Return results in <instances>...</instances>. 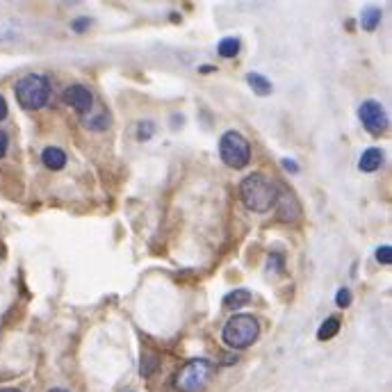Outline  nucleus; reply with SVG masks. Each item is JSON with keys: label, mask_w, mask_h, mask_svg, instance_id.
Here are the masks:
<instances>
[{"label": "nucleus", "mask_w": 392, "mask_h": 392, "mask_svg": "<svg viewBox=\"0 0 392 392\" xmlns=\"http://www.w3.org/2000/svg\"><path fill=\"white\" fill-rule=\"evenodd\" d=\"M240 196L242 203L253 212H269L276 205L279 198V185L269 181L262 174L246 176L240 185Z\"/></svg>", "instance_id": "1"}, {"label": "nucleus", "mask_w": 392, "mask_h": 392, "mask_svg": "<svg viewBox=\"0 0 392 392\" xmlns=\"http://www.w3.org/2000/svg\"><path fill=\"white\" fill-rule=\"evenodd\" d=\"M260 336V324L253 315H246V312H240V315H233L224 326L222 338L231 349H246L251 347Z\"/></svg>", "instance_id": "2"}, {"label": "nucleus", "mask_w": 392, "mask_h": 392, "mask_svg": "<svg viewBox=\"0 0 392 392\" xmlns=\"http://www.w3.org/2000/svg\"><path fill=\"white\" fill-rule=\"evenodd\" d=\"M16 98L19 103L23 105L25 110H39L44 108L48 103V98H51V82H48V78L44 76H37V73H30L25 78H21L16 82Z\"/></svg>", "instance_id": "3"}, {"label": "nucleus", "mask_w": 392, "mask_h": 392, "mask_svg": "<svg viewBox=\"0 0 392 392\" xmlns=\"http://www.w3.org/2000/svg\"><path fill=\"white\" fill-rule=\"evenodd\" d=\"M212 374H215V365L205 358L189 360L187 365L181 367V372L176 374L174 388L178 392H198L210 383Z\"/></svg>", "instance_id": "4"}, {"label": "nucleus", "mask_w": 392, "mask_h": 392, "mask_svg": "<svg viewBox=\"0 0 392 392\" xmlns=\"http://www.w3.org/2000/svg\"><path fill=\"white\" fill-rule=\"evenodd\" d=\"M219 155H222L224 165L231 169H244L251 160V146L246 137L238 130H228L219 139Z\"/></svg>", "instance_id": "5"}, {"label": "nucleus", "mask_w": 392, "mask_h": 392, "mask_svg": "<svg viewBox=\"0 0 392 392\" xmlns=\"http://www.w3.org/2000/svg\"><path fill=\"white\" fill-rule=\"evenodd\" d=\"M358 117L362 121V126H365L367 132L372 135H381L386 130L388 126V117H386V110L381 108L379 101H365L358 108Z\"/></svg>", "instance_id": "6"}, {"label": "nucleus", "mask_w": 392, "mask_h": 392, "mask_svg": "<svg viewBox=\"0 0 392 392\" xmlns=\"http://www.w3.org/2000/svg\"><path fill=\"white\" fill-rule=\"evenodd\" d=\"M62 101L67 103L69 108H73L80 117L94 110V96H91V91L87 87H82V84H71V87L64 89Z\"/></svg>", "instance_id": "7"}, {"label": "nucleus", "mask_w": 392, "mask_h": 392, "mask_svg": "<svg viewBox=\"0 0 392 392\" xmlns=\"http://www.w3.org/2000/svg\"><path fill=\"white\" fill-rule=\"evenodd\" d=\"M276 210H279V217L283 219V222H295V219L299 217V203L297 198L290 194V192H285L283 187H279V198H276Z\"/></svg>", "instance_id": "8"}, {"label": "nucleus", "mask_w": 392, "mask_h": 392, "mask_svg": "<svg viewBox=\"0 0 392 392\" xmlns=\"http://www.w3.org/2000/svg\"><path fill=\"white\" fill-rule=\"evenodd\" d=\"M41 160H44V165L51 171H60V169L67 167V153H64L62 148H57V146L44 148V153H41Z\"/></svg>", "instance_id": "9"}, {"label": "nucleus", "mask_w": 392, "mask_h": 392, "mask_svg": "<svg viewBox=\"0 0 392 392\" xmlns=\"http://www.w3.org/2000/svg\"><path fill=\"white\" fill-rule=\"evenodd\" d=\"M381 165H383L381 148H367V151L360 155V162H358L360 171H365V174H372V171L381 169Z\"/></svg>", "instance_id": "10"}, {"label": "nucleus", "mask_w": 392, "mask_h": 392, "mask_svg": "<svg viewBox=\"0 0 392 392\" xmlns=\"http://www.w3.org/2000/svg\"><path fill=\"white\" fill-rule=\"evenodd\" d=\"M251 301V292L244 290V288H235L233 292H228L224 297V308H231V310H238L242 305H246Z\"/></svg>", "instance_id": "11"}, {"label": "nucleus", "mask_w": 392, "mask_h": 392, "mask_svg": "<svg viewBox=\"0 0 392 392\" xmlns=\"http://www.w3.org/2000/svg\"><path fill=\"white\" fill-rule=\"evenodd\" d=\"M246 82L251 84V89H253L258 96H269V94L274 91L272 82H269L267 78L260 76V73H249V76H246Z\"/></svg>", "instance_id": "12"}, {"label": "nucleus", "mask_w": 392, "mask_h": 392, "mask_svg": "<svg viewBox=\"0 0 392 392\" xmlns=\"http://www.w3.org/2000/svg\"><path fill=\"white\" fill-rule=\"evenodd\" d=\"M84 121V128H89V130H105V128L110 126V117L105 112H96V114H84L82 117Z\"/></svg>", "instance_id": "13"}, {"label": "nucleus", "mask_w": 392, "mask_h": 392, "mask_svg": "<svg viewBox=\"0 0 392 392\" xmlns=\"http://www.w3.org/2000/svg\"><path fill=\"white\" fill-rule=\"evenodd\" d=\"M340 333V319L338 317H329L326 322L319 326V331H317V340H331V338H336Z\"/></svg>", "instance_id": "14"}, {"label": "nucleus", "mask_w": 392, "mask_h": 392, "mask_svg": "<svg viewBox=\"0 0 392 392\" xmlns=\"http://www.w3.org/2000/svg\"><path fill=\"white\" fill-rule=\"evenodd\" d=\"M379 23H381V10H376V7H369V10L362 12V16H360L362 30L372 32V30H376V25H379Z\"/></svg>", "instance_id": "15"}, {"label": "nucleus", "mask_w": 392, "mask_h": 392, "mask_svg": "<svg viewBox=\"0 0 392 392\" xmlns=\"http://www.w3.org/2000/svg\"><path fill=\"white\" fill-rule=\"evenodd\" d=\"M219 55L226 57V60H231V57H235L240 53V39H235V37H226L219 41Z\"/></svg>", "instance_id": "16"}, {"label": "nucleus", "mask_w": 392, "mask_h": 392, "mask_svg": "<svg viewBox=\"0 0 392 392\" xmlns=\"http://www.w3.org/2000/svg\"><path fill=\"white\" fill-rule=\"evenodd\" d=\"M155 367H158V354H144V358H141V374L148 376Z\"/></svg>", "instance_id": "17"}, {"label": "nucleus", "mask_w": 392, "mask_h": 392, "mask_svg": "<svg viewBox=\"0 0 392 392\" xmlns=\"http://www.w3.org/2000/svg\"><path fill=\"white\" fill-rule=\"evenodd\" d=\"M153 130H155V128H153L151 121H141V124H139V130H137V139H139V141H148V139L153 137Z\"/></svg>", "instance_id": "18"}, {"label": "nucleus", "mask_w": 392, "mask_h": 392, "mask_svg": "<svg viewBox=\"0 0 392 392\" xmlns=\"http://www.w3.org/2000/svg\"><path fill=\"white\" fill-rule=\"evenodd\" d=\"M336 305H340V308H349V305H351V292H349V288L338 290V295H336Z\"/></svg>", "instance_id": "19"}, {"label": "nucleus", "mask_w": 392, "mask_h": 392, "mask_svg": "<svg viewBox=\"0 0 392 392\" xmlns=\"http://www.w3.org/2000/svg\"><path fill=\"white\" fill-rule=\"evenodd\" d=\"M376 260H379L381 265H390V262H392V249L388 244L379 246V249H376Z\"/></svg>", "instance_id": "20"}, {"label": "nucleus", "mask_w": 392, "mask_h": 392, "mask_svg": "<svg viewBox=\"0 0 392 392\" xmlns=\"http://www.w3.org/2000/svg\"><path fill=\"white\" fill-rule=\"evenodd\" d=\"M91 25V19L89 16H82V19H76L73 23H71V27H73L76 32H84L87 27Z\"/></svg>", "instance_id": "21"}, {"label": "nucleus", "mask_w": 392, "mask_h": 392, "mask_svg": "<svg viewBox=\"0 0 392 392\" xmlns=\"http://www.w3.org/2000/svg\"><path fill=\"white\" fill-rule=\"evenodd\" d=\"M7 132H3L0 130V158H5V153H7Z\"/></svg>", "instance_id": "22"}, {"label": "nucleus", "mask_w": 392, "mask_h": 392, "mask_svg": "<svg viewBox=\"0 0 392 392\" xmlns=\"http://www.w3.org/2000/svg\"><path fill=\"white\" fill-rule=\"evenodd\" d=\"M283 167L288 169V171H292V174H297V171H299V167L292 160H283Z\"/></svg>", "instance_id": "23"}, {"label": "nucleus", "mask_w": 392, "mask_h": 392, "mask_svg": "<svg viewBox=\"0 0 392 392\" xmlns=\"http://www.w3.org/2000/svg\"><path fill=\"white\" fill-rule=\"evenodd\" d=\"M7 117V103H5V98L0 96V121H3Z\"/></svg>", "instance_id": "24"}, {"label": "nucleus", "mask_w": 392, "mask_h": 392, "mask_svg": "<svg viewBox=\"0 0 392 392\" xmlns=\"http://www.w3.org/2000/svg\"><path fill=\"white\" fill-rule=\"evenodd\" d=\"M212 69H215V67H208V64H205V67H201V73H210Z\"/></svg>", "instance_id": "25"}, {"label": "nucleus", "mask_w": 392, "mask_h": 392, "mask_svg": "<svg viewBox=\"0 0 392 392\" xmlns=\"http://www.w3.org/2000/svg\"><path fill=\"white\" fill-rule=\"evenodd\" d=\"M0 392H21V390H14V388H7V390H0Z\"/></svg>", "instance_id": "26"}, {"label": "nucleus", "mask_w": 392, "mask_h": 392, "mask_svg": "<svg viewBox=\"0 0 392 392\" xmlns=\"http://www.w3.org/2000/svg\"><path fill=\"white\" fill-rule=\"evenodd\" d=\"M51 392H67V390H62V388H55V390H51Z\"/></svg>", "instance_id": "27"}]
</instances>
